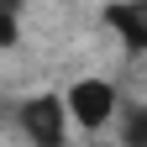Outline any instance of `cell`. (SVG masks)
Returning <instances> with one entry per match:
<instances>
[{"label":"cell","mask_w":147,"mask_h":147,"mask_svg":"<svg viewBox=\"0 0 147 147\" xmlns=\"http://www.w3.org/2000/svg\"><path fill=\"white\" fill-rule=\"evenodd\" d=\"M63 116H68V100L58 95H37L21 105V126L37 147H63Z\"/></svg>","instance_id":"obj_1"},{"label":"cell","mask_w":147,"mask_h":147,"mask_svg":"<svg viewBox=\"0 0 147 147\" xmlns=\"http://www.w3.org/2000/svg\"><path fill=\"white\" fill-rule=\"evenodd\" d=\"M110 110H116V89L105 79H79L68 89V116L84 126V131H95V126L110 121Z\"/></svg>","instance_id":"obj_2"},{"label":"cell","mask_w":147,"mask_h":147,"mask_svg":"<svg viewBox=\"0 0 147 147\" xmlns=\"http://www.w3.org/2000/svg\"><path fill=\"white\" fill-rule=\"evenodd\" d=\"M105 21L116 26V37L126 47L147 53V0H126V5H105Z\"/></svg>","instance_id":"obj_3"},{"label":"cell","mask_w":147,"mask_h":147,"mask_svg":"<svg viewBox=\"0 0 147 147\" xmlns=\"http://www.w3.org/2000/svg\"><path fill=\"white\" fill-rule=\"evenodd\" d=\"M126 147H147V105L126 110Z\"/></svg>","instance_id":"obj_4"}]
</instances>
